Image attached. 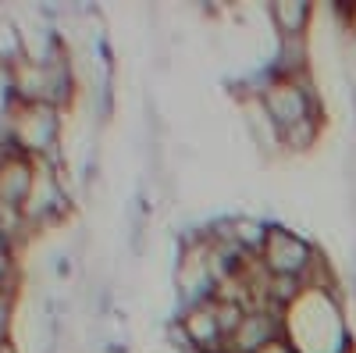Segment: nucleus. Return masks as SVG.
<instances>
[{
	"mask_svg": "<svg viewBox=\"0 0 356 353\" xmlns=\"http://www.w3.org/2000/svg\"><path fill=\"white\" fill-rule=\"evenodd\" d=\"M260 100H264L271 122L282 132L292 129V125H300L303 118H310V114H324V104L314 93L310 75L307 79H282V75L271 72V79H267L264 90H260Z\"/></svg>",
	"mask_w": 356,
	"mask_h": 353,
	"instance_id": "obj_1",
	"label": "nucleus"
},
{
	"mask_svg": "<svg viewBox=\"0 0 356 353\" xmlns=\"http://www.w3.org/2000/svg\"><path fill=\"white\" fill-rule=\"evenodd\" d=\"M321 125H324V114H310L303 118L300 125H292L282 132V150L285 154H310L314 146L321 143Z\"/></svg>",
	"mask_w": 356,
	"mask_h": 353,
	"instance_id": "obj_6",
	"label": "nucleus"
},
{
	"mask_svg": "<svg viewBox=\"0 0 356 353\" xmlns=\"http://www.w3.org/2000/svg\"><path fill=\"white\" fill-rule=\"evenodd\" d=\"M314 260H317V250L303 240V235H296L282 225H271V235H267L264 253H260V268L267 275H300V279H307Z\"/></svg>",
	"mask_w": 356,
	"mask_h": 353,
	"instance_id": "obj_2",
	"label": "nucleus"
},
{
	"mask_svg": "<svg viewBox=\"0 0 356 353\" xmlns=\"http://www.w3.org/2000/svg\"><path fill=\"white\" fill-rule=\"evenodd\" d=\"M178 325H182V332H186L189 350H196V353H218V350H225V336H221L218 317H214V300L186 307Z\"/></svg>",
	"mask_w": 356,
	"mask_h": 353,
	"instance_id": "obj_3",
	"label": "nucleus"
},
{
	"mask_svg": "<svg viewBox=\"0 0 356 353\" xmlns=\"http://www.w3.org/2000/svg\"><path fill=\"white\" fill-rule=\"evenodd\" d=\"M267 15H271V25L278 29V40L282 36H307V29L314 22V8L303 4V0H275Z\"/></svg>",
	"mask_w": 356,
	"mask_h": 353,
	"instance_id": "obj_5",
	"label": "nucleus"
},
{
	"mask_svg": "<svg viewBox=\"0 0 356 353\" xmlns=\"http://www.w3.org/2000/svg\"><path fill=\"white\" fill-rule=\"evenodd\" d=\"M264 353H296V346L292 343H285V339H278V343H271Z\"/></svg>",
	"mask_w": 356,
	"mask_h": 353,
	"instance_id": "obj_8",
	"label": "nucleus"
},
{
	"mask_svg": "<svg viewBox=\"0 0 356 353\" xmlns=\"http://www.w3.org/2000/svg\"><path fill=\"white\" fill-rule=\"evenodd\" d=\"M278 317L271 314V311H264V307H253L250 314H246V321L239 325V332H235L228 343H225V350L228 353H264L271 343H278Z\"/></svg>",
	"mask_w": 356,
	"mask_h": 353,
	"instance_id": "obj_4",
	"label": "nucleus"
},
{
	"mask_svg": "<svg viewBox=\"0 0 356 353\" xmlns=\"http://www.w3.org/2000/svg\"><path fill=\"white\" fill-rule=\"evenodd\" d=\"M339 15H342V33L356 43V4H353V8H342Z\"/></svg>",
	"mask_w": 356,
	"mask_h": 353,
	"instance_id": "obj_7",
	"label": "nucleus"
},
{
	"mask_svg": "<svg viewBox=\"0 0 356 353\" xmlns=\"http://www.w3.org/2000/svg\"><path fill=\"white\" fill-rule=\"evenodd\" d=\"M0 353H11V346H8V343H0Z\"/></svg>",
	"mask_w": 356,
	"mask_h": 353,
	"instance_id": "obj_9",
	"label": "nucleus"
}]
</instances>
